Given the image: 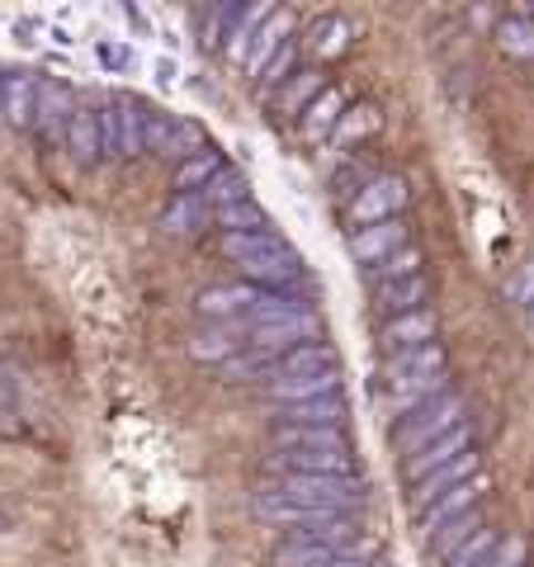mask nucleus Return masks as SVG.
I'll list each match as a JSON object with an SVG mask.
<instances>
[{"label":"nucleus","mask_w":534,"mask_h":567,"mask_svg":"<svg viewBox=\"0 0 534 567\" xmlns=\"http://www.w3.org/2000/svg\"><path fill=\"white\" fill-rule=\"evenodd\" d=\"M496 544H502V535H496L492 525H483V529H477V535H473L464 548H459V554L444 563V567H487V558L496 554Z\"/></svg>","instance_id":"473e14b6"},{"label":"nucleus","mask_w":534,"mask_h":567,"mask_svg":"<svg viewBox=\"0 0 534 567\" xmlns=\"http://www.w3.org/2000/svg\"><path fill=\"white\" fill-rule=\"evenodd\" d=\"M379 388H383L388 412H393L398 421H402V416H412L417 406L435 402L440 393H450V388H444V374H402V379H379Z\"/></svg>","instance_id":"423d86ee"},{"label":"nucleus","mask_w":534,"mask_h":567,"mask_svg":"<svg viewBox=\"0 0 534 567\" xmlns=\"http://www.w3.org/2000/svg\"><path fill=\"white\" fill-rule=\"evenodd\" d=\"M373 303H379L383 322H388V317L421 312L425 303H431V279L417 275V279H402V284H383V289H373Z\"/></svg>","instance_id":"2eb2a0df"},{"label":"nucleus","mask_w":534,"mask_h":567,"mask_svg":"<svg viewBox=\"0 0 534 567\" xmlns=\"http://www.w3.org/2000/svg\"><path fill=\"white\" fill-rule=\"evenodd\" d=\"M213 218H218L223 233H270V218H265V208L256 199H242L233 208H218Z\"/></svg>","instance_id":"2f4dec72"},{"label":"nucleus","mask_w":534,"mask_h":567,"mask_svg":"<svg viewBox=\"0 0 534 567\" xmlns=\"http://www.w3.org/2000/svg\"><path fill=\"white\" fill-rule=\"evenodd\" d=\"M275 450H322V454H350L346 431H336V425H279V421H275Z\"/></svg>","instance_id":"ddd939ff"},{"label":"nucleus","mask_w":534,"mask_h":567,"mask_svg":"<svg viewBox=\"0 0 534 567\" xmlns=\"http://www.w3.org/2000/svg\"><path fill=\"white\" fill-rule=\"evenodd\" d=\"M275 374H279V360H275V354H260V350H251V346L237 350L227 364H218V379H223V383H256V379L270 383Z\"/></svg>","instance_id":"412c9836"},{"label":"nucleus","mask_w":534,"mask_h":567,"mask_svg":"<svg viewBox=\"0 0 534 567\" xmlns=\"http://www.w3.org/2000/svg\"><path fill=\"white\" fill-rule=\"evenodd\" d=\"M331 369H336V350L327 341H308L284 354L275 379H308V374H331Z\"/></svg>","instance_id":"6ab92c4d"},{"label":"nucleus","mask_w":534,"mask_h":567,"mask_svg":"<svg viewBox=\"0 0 534 567\" xmlns=\"http://www.w3.org/2000/svg\"><path fill=\"white\" fill-rule=\"evenodd\" d=\"M223 256L227 260H237V265H246V260H265V256H279V251H289L275 233H223Z\"/></svg>","instance_id":"393cba45"},{"label":"nucleus","mask_w":534,"mask_h":567,"mask_svg":"<svg viewBox=\"0 0 534 567\" xmlns=\"http://www.w3.org/2000/svg\"><path fill=\"white\" fill-rule=\"evenodd\" d=\"M100 133H104V156H123V123H119V100L100 110Z\"/></svg>","instance_id":"58836bf2"},{"label":"nucleus","mask_w":534,"mask_h":567,"mask_svg":"<svg viewBox=\"0 0 534 567\" xmlns=\"http://www.w3.org/2000/svg\"><path fill=\"white\" fill-rule=\"evenodd\" d=\"M331 567H373V563H364V558H350V554H346V558H336Z\"/></svg>","instance_id":"79ce46f5"},{"label":"nucleus","mask_w":534,"mask_h":567,"mask_svg":"<svg viewBox=\"0 0 534 567\" xmlns=\"http://www.w3.org/2000/svg\"><path fill=\"white\" fill-rule=\"evenodd\" d=\"M208 218V194L199 189V194H175V199L166 204V213H162V227L166 233H194V227H199Z\"/></svg>","instance_id":"cd10ccee"},{"label":"nucleus","mask_w":534,"mask_h":567,"mask_svg":"<svg viewBox=\"0 0 534 567\" xmlns=\"http://www.w3.org/2000/svg\"><path fill=\"white\" fill-rule=\"evenodd\" d=\"M294 33V14L289 10H275L270 20H265V29L256 33V43H251V58H246V71H265L279 52H284V39Z\"/></svg>","instance_id":"aec40b11"},{"label":"nucleus","mask_w":534,"mask_h":567,"mask_svg":"<svg viewBox=\"0 0 534 567\" xmlns=\"http://www.w3.org/2000/svg\"><path fill=\"white\" fill-rule=\"evenodd\" d=\"M204 194H208L213 213H218V208H233V204H242V199H251V185H246V175H242V171H223Z\"/></svg>","instance_id":"72a5a7b5"},{"label":"nucleus","mask_w":534,"mask_h":567,"mask_svg":"<svg viewBox=\"0 0 534 567\" xmlns=\"http://www.w3.org/2000/svg\"><path fill=\"white\" fill-rule=\"evenodd\" d=\"M322 91H327V85H322V71H317V66H302V71H294V81L279 91L275 110H279V114H308L312 100L322 95Z\"/></svg>","instance_id":"b1692460"},{"label":"nucleus","mask_w":534,"mask_h":567,"mask_svg":"<svg viewBox=\"0 0 534 567\" xmlns=\"http://www.w3.org/2000/svg\"><path fill=\"white\" fill-rule=\"evenodd\" d=\"M350 110L346 104V91H336V85H327L322 95L312 100V110L298 118V133L308 137V142H322L327 133H336V123H341V114Z\"/></svg>","instance_id":"a211bd4d"},{"label":"nucleus","mask_w":534,"mask_h":567,"mask_svg":"<svg viewBox=\"0 0 534 567\" xmlns=\"http://www.w3.org/2000/svg\"><path fill=\"white\" fill-rule=\"evenodd\" d=\"M81 104L71 100V91L66 85H52V81H43L39 85V104H33V118H39V128H43V137L52 142V137H66V123H71V114H76Z\"/></svg>","instance_id":"dca6fc26"},{"label":"nucleus","mask_w":534,"mask_h":567,"mask_svg":"<svg viewBox=\"0 0 534 567\" xmlns=\"http://www.w3.org/2000/svg\"><path fill=\"white\" fill-rule=\"evenodd\" d=\"M341 421H346L341 393L317 398V402H298V406H279V425H336V431H341Z\"/></svg>","instance_id":"5701e85b"},{"label":"nucleus","mask_w":534,"mask_h":567,"mask_svg":"<svg viewBox=\"0 0 534 567\" xmlns=\"http://www.w3.org/2000/svg\"><path fill=\"white\" fill-rule=\"evenodd\" d=\"M421 265H425V256H421V246H402L398 256H388L383 265H369V284L373 289H383V284H402V279H417L421 275Z\"/></svg>","instance_id":"c85d7f7f"},{"label":"nucleus","mask_w":534,"mask_h":567,"mask_svg":"<svg viewBox=\"0 0 534 567\" xmlns=\"http://www.w3.org/2000/svg\"><path fill=\"white\" fill-rule=\"evenodd\" d=\"M383 128V114L373 110V104H350V110L341 114V123H336V142H341V147H350V142H364V137H373Z\"/></svg>","instance_id":"c756f323"},{"label":"nucleus","mask_w":534,"mask_h":567,"mask_svg":"<svg viewBox=\"0 0 534 567\" xmlns=\"http://www.w3.org/2000/svg\"><path fill=\"white\" fill-rule=\"evenodd\" d=\"M336 558H346V548H331V544H298L289 539L275 554V567H331Z\"/></svg>","instance_id":"7c9ffc66"},{"label":"nucleus","mask_w":534,"mask_h":567,"mask_svg":"<svg viewBox=\"0 0 534 567\" xmlns=\"http://www.w3.org/2000/svg\"><path fill=\"white\" fill-rule=\"evenodd\" d=\"M402 204H407V181H402V175H373V181L355 194V204L346 208V223L360 233V227L398 218Z\"/></svg>","instance_id":"7ed1b4c3"},{"label":"nucleus","mask_w":534,"mask_h":567,"mask_svg":"<svg viewBox=\"0 0 534 567\" xmlns=\"http://www.w3.org/2000/svg\"><path fill=\"white\" fill-rule=\"evenodd\" d=\"M66 152L76 166H95L104 156V133H100V110H91V104H81L76 114H71L66 123Z\"/></svg>","instance_id":"f8f14e48"},{"label":"nucleus","mask_w":534,"mask_h":567,"mask_svg":"<svg viewBox=\"0 0 534 567\" xmlns=\"http://www.w3.org/2000/svg\"><path fill=\"white\" fill-rule=\"evenodd\" d=\"M298 43H284V52H279V58L270 62V66H265V76H260V95H270L275 91V85H284V81H294L289 76V71H294V62H298Z\"/></svg>","instance_id":"4c0bfd02"},{"label":"nucleus","mask_w":534,"mask_h":567,"mask_svg":"<svg viewBox=\"0 0 534 567\" xmlns=\"http://www.w3.org/2000/svg\"><path fill=\"white\" fill-rule=\"evenodd\" d=\"M223 171H227V166H223V152L208 142V147H204L199 156H185V162L175 166L171 189H175V194H199V189H208L213 181H218Z\"/></svg>","instance_id":"f3484780"},{"label":"nucleus","mask_w":534,"mask_h":567,"mask_svg":"<svg viewBox=\"0 0 534 567\" xmlns=\"http://www.w3.org/2000/svg\"><path fill=\"white\" fill-rule=\"evenodd\" d=\"M402 374H444V350H440V341L435 346L383 354V379H402Z\"/></svg>","instance_id":"4be33fe9"},{"label":"nucleus","mask_w":534,"mask_h":567,"mask_svg":"<svg viewBox=\"0 0 534 567\" xmlns=\"http://www.w3.org/2000/svg\"><path fill=\"white\" fill-rule=\"evenodd\" d=\"M459 425H464V402H459V393H440L435 402H425V406H417L412 416L398 421L393 450H398L402 458H417L425 445H435V440H444L450 431H459Z\"/></svg>","instance_id":"f03ea898"},{"label":"nucleus","mask_w":534,"mask_h":567,"mask_svg":"<svg viewBox=\"0 0 534 567\" xmlns=\"http://www.w3.org/2000/svg\"><path fill=\"white\" fill-rule=\"evenodd\" d=\"M477 529H483V520H477V516H459L454 525H444L440 535L425 539V558H431V563H450L459 548H464L477 535Z\"/></svg>","instance_id":"bb28decb"},{"label":"nucleus","mask_w":534,"mask_h":567,"mask_svg":"<svg viewBox=\"0 0 534 567\" xmlns=\"http://www.w3.org/2000/svg\"><path fill=\"white\" fill-rule=\"evenodd\" d=\"M515 298H521V303H530V308H534V265H530V275H525L521 284H515Z\"/></svg>","instance_id":"a19ab883"},{"label":"nucleus","mask_w":534,"mask_h":567,"mask_svg":"<svg viewBox=\"0 0 534 567\" xmlns=\"http://www.w3.org/2000/svg\"><path fill=\"white\" fill-rule=\"evenodd\" d=\"M496 43H502L506 52H515V58H534V24L530 20H511L496 29Z\"/></svg>","instance_id":"e433bc0d"},{"label":"nucleus","mask_w":534,"mask_h":567,"mask_svg":"<svg viewBox=\"0 0 534 567\" xmlns=\"http://www.w3.org/2000/svg\"><path fill=\"white\" fill-rule=\"evenodd\" d=\"M350 39H355L350 20H341V14H322V20H312V24H308V33L298 39V48L308 52V58L331 62V58H341V52L350 48Z\"/></svg>","instance_id":"4468645a"},{"label":"nucleus","mask_w":534,"mask_h":567,"mask_svg":"<svg viewBox=\"0 0 534 567\" xmlns=\"http://www.w3.org/2000/svg\"><path fill=\"white\" fill-rule=\"evenodd\" d=\"M469 477H477V450H469L464 458H454V464H444L440 473H431V477H421V483L412 487V506H417V516L425 506H435L444 492H454V487H464Z\"/></svg>","instance_id":"9d476101"},{"label":"nucleus","mask_w":534,"mask_h":567,"mask_svg":"<svg viewBox=\"0 0 534 567\" xmlns=\"http://www.w3.org/2000/svg\"><path fill=\"white\" fill-rule=\"evenodd\" d=\"M270 496H284L294 506L308 511H336V516H350V506L364 502V477H336V473H284L279 483L260 487Z\"/></svg>","instance_id":"f257e3e1"},{"label":"nucleus","mask_w":534,"mask_h":567,"mask_svg":"<svg viewBox=\"0 0 534 567\" xmlns=\"http://www.w3.org/2000/svg\"><path fill=\"white\" fill-rule=\"evenodd\" d=\"M407 246V227L402 218H388V223H373V227H360V233H350V256L364 265H383L388 256H398Z\"/></svg>","instance_id":"6e6552de"},{"label":"nucleus","mask_w":534,"mask_h":567,"mask_svg":"<svg viewBox=\"0 0 534 567\" xmlns=\"http://www.w3.org/2000/svg\"><path fill=\"white\" fill-rule=\"evenodd\" d=\"M525 563V544L521 539H502L496 544V554L487 558V567H521Z\"/></svg>","instance_id":"ea45409f"},{"label":"nucleus","mask_w":534,"mask_h":567,"mask_svg":"<svg viewBox=\"0 0 534 567\" xmlns=\"http://www.w3.org/2000/svg\"><path fill=\"white\" fill-rule=\"evenodd\" d=\"M331 393H341V369H331V374H308V379H270L265 383V398L279 402V406L317 402V398H331Z\"/></svg>","instance_id":"9b49d317"},{"label":"nucleus","mask_w":534,"mask_h":567,"mask_svg":"<svg viewBox=\"0 0 534 567\" xmlns=\"http://www.w3.org/2000/svg\"><path fill=\"white\" fill-rule=\"evenodd\" d=\"M279 289H260V284L251 279H242V284H213V289H204L199 298H194V308H199L204 317H246V312H260V308H270L279 303Z\"/></svg>","instance_id":"20e7f679"},{"label":"nucleus","mask_w":534,"mask_h":567,"mask_svg":"<svg viewBox=\"0 0 534 567\" xmlns=\"http://www.w3.org/2000/svg\"><path fill=\"white\" fill-rule=\"evenodd\" d=\"M469 450H477V445H473V431H469V425H459V431H450L444 440H435V445H425L417 458H407V477H412V487H417L421 477L440 473L444 464H454V458H464Z\"/></svg>","instance_id":"1a4fd4ad"},{"label":"nucleus","mask_w":534,"mask_h":567,"mask_svg":"<svg viewBox=\"0 0 534 567\" xmlns=\"http://www.w3.org/2000/svg\"><path fill=\"white\" fill-rule=\"evenodd\" d=\"M33 91H39V85H33L29 76H20V81H6V118L10 123H29L33 118Z\"/></svg>","instance_id":"c9c22d12"},{"label":"nucleus","mask_w":534,"mask_h":567,"mask_svg":"<svg viewBox=\"0 0 534 567\" xmlns=\"http://www.w3.org/2000/svg\"><path fill=\"white\" fill-rule=\"evenodd\" d=\"M119 123H123V156H133L147 147V114L137 110V104H129V100H119Z\"/></svg>","instance_id":"f704fd0d"},{"label":"nucleus","mask_w":534,"mask_h":567,"mask_svg":"<svg viewBox=\"0 0 534 567\" xmlns=\"http://www.w3.org/2000/svg\"><path fill=\"white\" fill-rule=\"evenodd\" d=\"M435 312L421 308V312H407V317H388L379 327V346L383 354H398V350H417V346H435Z\"/></svg>","instance_id":"0eeeda50"},{"label":"nucleus","mask_w":534,"mask_h":567,"mask_svg":"<svg viewBox=\"0 0 534 567\" xmlns=\"http://www.w3.org/2000/svg\"><path fill=\"white\" fill-rule=\"evenodd\" d=\"M487 492V477L477 473V477H469L464 487H454V492H444L435 506H425L421 516H417V529H421V539H431V535H440L444 525H454L459 516H469V511L477 506V496Z\"/></svg>","instance_id":"39448f33"},{"label":"nucleus","mask_w":534,"mask_h":567,"mask_svg":"<svg viewBox=\"0 0 534 567\" xmlns=\"http://www.w3.org/2000/svg\"><path fill=\"white\" fill-rule=\"evenodd\" d=\"M270 6H256V10H233V24H227V58H233L237 66H246V58H251V43H256V24L270 20Z\"/></svg>","instance_id":"a878e982"}]
</instances>
